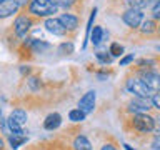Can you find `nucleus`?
Segmentation results:
<instances>
[{
  "label": "nucleus",
  "mask_w": 160,
  "mask_h": 150,
  "mask_svg": "<svg viewBox=\"0 0 160 150\" xmlns=\"http://www.w3.org/2000/svg\"><path fill=\"white\" fill-rule=\"evenodd\" d=\"M28 10L35 17H48L57 12L58 5L55 3V0H30Z\"/></svg>",
  "instance_id": "1"
},
{
  "label": "nucleus",
  "mask_w": 160,
  "mask_h": 150,
  "mask_svg": "<svg viewBox=\"0 0 160 150\" xmlns=\"http://www.w3.org/2000/svg\"><path fill=\"white\" fill-rule=\"evenodd\" d=\"M133 128L140 133H148L155 127V118H152L148 113H137L132 120Z\"/></svg>",
  "instance_id": "2"
},
{
  "label": "nucleus",
  "mask_w": 160,
  "mask_h": 150,
  "mask_svg": "<svg viewBox=\"0 0 160 150\" xmlns=\"http://www.w3.org/2000/svg\"><path fill=\"white\" fill-rule=\"evenodd\" d=\"M127 88H128V92H132L135 95V97L150 98V97H152V93H153L152 90L143 83L142 78H130V80H127Z\"/></svg>",
  "instance_id": "3"
},
{
  "label": "nucleus",
  "mask_w": 160,
  "mask_h": 150,
  "mask_svg": "<svg viewBox=\"0 0 160 150\" xmlns=\"http://www.w3.org/2000/svg\"><path fill=\"white\" fill-rule=\"evenodd\" d=\"M7 122H8V127L12 132H23V127L27 125V113H25L23 110L17 108L10 113Z\"/></svg>",
  "instance_id": "4"
},
{
  "label": "nucleus",
  "mask_w": 160,
  "mask_h": 150,
  "mask_svg": "<svg viewBox=\"0 0 160 150\" xmlns=\"http://www.w3.org/2000/svg\"><path fill=\"white\" fill-rule=\"evenodd\" d=\"M123 22L128 25L130 28H137L140 27V23L143 22V13L142 10H137V8H128L127 12L122 15Z\"/></svg>",
  "instance_id": "5"
},
{
  "label": "nucleus",
  "mask_w": 160,
  "mask_h": 150,
  "mask_svg": "<svg viewBox=\"0 0 160 150\" xmlns=\"http://www.w3.org/2000/svg\"><path fill=\"white\" fill-rule=\"evenodd\" d=\"M30 27H32V18L27 17V15H20L13 22V30L17 33V37H20V38L27 37V32L30 30Z\"/></svg>",
  "instance_id": "6"
},
{
  "label": "nucleus",
  "mask_w": 160,
  "mask_h": 150,
  "mask_svg": "<svg viewBox=\"0 0 160 150\" xmlns=\"http://www.w3.org/2000/svg\"><path fill=\"white\" fill-rule=\"evenodd\" d=\"M148 108H152V100L145 98V97H137L133 98V102H130L128 110L135 113H147Z\"/></svg>",
  "instance_id": "7"
},
{
  "label": "nucleus",
  "mask_w": 160,
  "mask_h": 150,
  "mask_svg": "<svg viewBox=\"0 0 160 150\" xmlns=\"http://www.w3.org/2000/svg\"><path fill=\"white\" fill-rule=\"evenodd\" d=\"M142 80L152 92H160V75L155 72H143L142 73Z\"/></svg>",
  "instance_id": "8"
},
{
  "label": "nucleus",
  "mask_w": 160,
  "mask_h": 150,
  "mask_svg": "<svg viewBox=\"0 0 160 150\" xmlns=\"http://www.w3.org/2000/svg\"><path fill=\"white\" fill-rule=\"evenodd\" d=\"M93 107H95V92H93V90H90V92H87L82 98H80L78 108L87 115L90 112H93Z\"/></svg>",
  "instance_id": "9"
},
{
  "label": "nucleus",
  "mask_w": 160,
  "mask_h": 150,
  "mask_svg": "<svg viewBox=\"0 0 160 150\" xmlns=\"http://www.w3.org/2000/svg\"><path fill=\"white\" fill-rule=\"evenodd\" d=\"M18 2L17 0H3L2 3H0V18H7L10 15L17 13L18 10Z\"/></svg>",
  "instance_id": "10"
},
{
  "label": "nucleus",
  "mask_w": 160,
  "mask_h": 150,
  "mask_svg": "<svg viewBox=\"0 0 160 150\" xmlns=\"http://www.w3.org/2000/svg\"><path fill=\"white\" fill-rule=\"evenodd\" d=\"M45 28H47L50 33L57 35V37H62V35L67 33V30H65V27L60 23L58 18H47L45 20Z\"/></svg>",
  "instance_id": "11"
},
{
  "label": "nucleus",
  "mask_w": 160,
  "mask_h": 150,
  "mask_svg": "<svg viewBox=\"0 0 160 150\" xmlns=\"http://www.w3.org/2000/svg\"><path fill=\"white\" fill-rule=\"evenodd\" d=\"M58 20H60V23L65 27V30L67 32H70V30H75L78 27V18L75 17V15H72V13H62L58 17Z\"/></svg>",
  "instance_id": "12"
},
{
  "label": "nucleus",
  "mask_w": 160,
  "mask_h": 150,
  "mask_svg": "<svg viewBox=\"0 0 160 150\" xmlns=\"http://www.w3.org/2000/svg\"><path fill=\"white\" fill-rule=\"evenodd\" d=\"M60 123H62V117H60L58 113H50L48 117L45 118L43 127L47 130H57L60 127Z\"/></svg>",
  "instance_id": "13"
},
{
  "label": "nucleus",
  "mask_w": 160,
  "mask_h": 150,
  "mask_svg": "<svg viewBox=\"0 0 160 150\" xmlns=\"http://www.w3.org/2000/svg\"><path fill=\"white\" fill-rule=\"evenodd\" d=\"M73 147H75V150H92V143L87 140V137L78 135V137L73 140Z\"/></svg>",
  "instance_id": "14"
},
{
  "label": "nucleus",
  "mask_w": 160,
  "mask_h": 150,
  "mask_svg": "<svg viewBox=\"0 0 160 150\" xmlns=\"http://www.w3.org/2000/svg\"><path fill=\"white\" fill-rule=\"evenodd\" d=\"M25 132H13V135L10 137V145H12L13 148H18L20 145H23L27 142V137L23 135Z\"/></svg>",
  "instance_id": "15"
},
{
  "label": "nucleus",
  "mask_w": 160,
  "mask_h": 150,
  "mask_svg": "<svg viewBox=\"0 0 160 150\" xmlns=\"http://www.w3.org/2000/svg\"><path fill=\"white\" fill-rule=\"evenodd\" d=\"M28 45L32 47V50H33L35 53H43L45 50L50 48V45L47 42H42V40H30Z\"/></svg>",
  "instance_id": "16"
},
{
  "label": "nucleus",
  "mask_w": 160,
  "mask_h": 150,
  "mask_svg": "<svg viewBox=\"0 0 160 150\" xmlns=\"http://www.w3.org/2000/svg\"><path fill=\"white\" fill-rule=\"evenodd\" d=\"M103 38V28L102 27H95L93 32H90V40L93 42V45H98Z\"/></svg>",
  "instance_id": "17"
},
{
  "label": "nucleus",
  "mask_w": 160,
  "mask_h": 150,
  "mask_svg": "<svg viewBox=\"0 0 160 150\" xmlns=\"http://www.w3.org/2000/svg\"><path fill=\"white\" fill-rule=\"evenodd\" d=\"M68 118L72 120V122H82V120H85V113L80 108H75V110H70Z\"/></svg>",
  "instance_id": "18"
},
{
  "label": "nucleus",
  "mask_w": 160,
  "mask_h": 150,
  "mask_svg": "<svg viewBox=\"0 0 160 150\" xmlns=\"http://www.w3.org/2000/svg\"><path fill=\"white\" fill-rule=\"evenodd\" d=\"M148 3H150V0H128L130 8H137V10H143Z\"/></svg>",
  "instance_id": "19"
},
{
  "label": "nucleus",
  "mask_w": 160,
  "mask_h": 150,
  "mask_svg": "<svg viewBox=\"0 0 160 150\" xmlns=\"http://www.w3.org/2000/svg\"><path fill=\"white\" fill-rule=\"evenodd\" d=\"M140 25H142V27H140L142 33H152V32H155V23H153V20H145V22H142Z\"/></svg>",
  "instance_id": "20"
},
{
  "label": "nucleus",
  "mask_w": 160,
  "mask_h": 150,
  "mask_svg": "<svg viewBox=\"0 0 160 150\" xmlns=\"http://www.w3.org/2000/svg\"><path fill=\"white\" fill-rule=\"evenodd\" d=\"M108 53L112 55V57H120V55L123 53V47H122L120 43L113 42L112 45H110V50H108Z\"/></svg>",
  "instance_id": "21"
},
{
  "label": "nucleus",
  "mask_w": 160,
  "mask_h": 150,
  "mask_svg": "<svg viewBox=\"0 0 160 150\" xmlns=\"http://www.w3.org/2000/svg\"><path fill=\"white\" fill-rule=\"evenodd\" d=\"M58 50H60V53H72L73 52V43H67V42H65V43H62V45H60V47H58Z\"/></svg>",
  "instance_id": "22"
},
{
  "label": "nucleus",
  "mask_w": 160,
  "mask_h": 150,
  "mask_svg": "<svg viewBox=\"0 0 160 150\" xmlns=\"http://www.w3.org/2000/svg\"><path fill=\"white\" fill-rule=\"evenodd\" d=\"M97 58L102 63H110V62H112V55H107L105 52H97Z\"/></svg>",
  "instance_id": "23"
},
{
  "label": "nucleus",
  "mask_w": 160,
  "mask_h": 150,
  "mask_svg": "<svg viewBox=\"0 0 160 150\" xmlns=\"http://www.w3.org/2000/svg\"><path fill=\"white\" fill-rule=\"evenodd\" d=\"M55 3H57L58 7L68 8V7H72V5L75 3V0H55Z\"/></svg>",
  "instance_id": "24"
},
{
  "label": "nucleus",
  "mask_w": 160,
  "mask_h": 150,
  "mask_svg": "<svg viewBox=\"0 0 160 150\" xmlns=\"http://www.w3.org/2000/svg\"><path fill=\"white\" fill-rule=\"evenodd\" d=\"M152 105H153L155 108L160 110V92H155L152 95Z\"/></svg>",
  "instance_id": "25"
},
{
  "label": "nucleus",
  "mask_w": 160,
  "mask_h": 150,
  "mask_svg": "<svg viewBox=\"0 0 160 150\" xmlns=\"http://www.w3.org/2000/svg\"><path fill=\"white\" fill-rule=\"evenodd\" d=\"M152 15H153V18H160V0H157V3L153 5Z\"/></svg>",
  "instance_id": "26"
},
{
  "label": "nucleus",
  "mask_w": 160,
  "mask_h": 150,
  "mask_svg": "<svg viewBox=\"0 0 160 150\" xmlns=\"http://www.w3.org/2000/svg\"><path fill=\"white\" fill-rule=\"evenodd\" d=\"M28 83H30V87H32L33 90L38 88V78H37V77H32V78L28 80Z\"/></svg>",
  "instance_id": "27"
},
{
  "label": "nucleus",
  "mask_w": 160,
  "mask_h": 150,
  "mask_svg": "<svg viewBox=\"0 0 160 150\" xmlns=\"http://www.w3.org/2000/svg\"><path fill=\"white\" fill-rule=\"evenodd\" d=\"M133 60V55H127V57H123L122 60H120V65H127V63H130Z\"/></svg>",
  "instance_id": "28"
},
{
  "label": "nucleus",
  "mask_w": 160,
  "mask_h": 150,
  "mask_svg": "<svg viewBox=\"0 0 160 150\" xmlns=\"http://www.w3.org/2000/svg\"><path fill=\"white\" fill-rule=\"evenodd\" d=\"M153 148H160V135H157V137H155V142H153Z\"/></svg>",
  "instance_id": "29"
},
{
  "label": "nucleus",
  "mask_w": 160,
  "mask_h": 150,
  "mask_svg": "<svg viewBox=\"0 0 160 150\" xmlns=\"http://www.w3.org/2000/svg\"><path fill=\"white\" fill-rule=\"evenodd\" d=\"M102 150H117V148H115L112 143H107V145H103V147H102Z\"/></svg>",
  "instance_id": "30"
},
{
  "label": "nucleus",
  "mask_w": 160,
  "mask_h": 150,
  "mask_svg": "<svg viewBox=\"0 0 160 150\" xmlns=\"http://www.w3.org/2000/svg\"><path fill=\"white\" fill-rule=\"evenodd\" d=\"M17 2H18V5H25V3L28 2V0H17Z\"/></svg>",
  "instance_id": "31"
},
{
  "label": "nucleus",
  "mask_w": 160,
  "mask_h": 150,
  "mask_svg": "<svg viewBox=\"0 0 160 150\" xmlns=\"http://www.w3.org/2000/svg\"><path fill=\"white\" fill-rule=\"evenodd\" d=\"M123 147H125V150H133L132 147H130V145H123Z\"/></svg>",
  "instance_id": "32"
},
{
  "label": "nucleus",
  "mask_w": 160,
  "mask_h": 150,
  "mask_svg": "<svg viewBox=\"0 0 160 150\" xmlns=\"http://www.w3.org/2000/svg\"><path fill=\"white\" fill-rule=\"evenodd\" d=\"M155 120H157V123H158V127H160V117H158V118H155Z\"/></svg>",
  "instance_id": "33"
},
{
  "label": "nucleus",
  "mask_w": 160,
  "mask_h": 150,
  "mask_svg": "<svg viewBox=\"0 0 160 150\" xmlns=\"http://www.w3.org/2000/svg\"><path fill=\"white\" fill-rule=\"evenodd\" d=\"M2 2H3V0H0V3H2Z\"/></svg>",
  "instance_id": "34"
},
{
  "label": "nucleus",
  "mask_w": 160,
  "mask_h": 150,
  "mask_svg": "<svg viewBox=\"0 0 160 150\" xmlns=\"http://www.w3.org/2000/svg\"><path fill=\"white\" fill-rule=\"evenodd\" d=\"M158 32H160V27H158Z\"/></svg>",
  "instance_id": "35"
},
{
  "label": "nucleus",
  "mask_w": 160,
  "mask_h": 150,
  "mask_svg": "<svg viewBox=\"0 0 160 150\" xmlns=\"http://www.w3.org/2000/svg\"><path fill=\"white\" fill-rule=\"evenodd\" d=\"M158 50H160V47H158Z\"/></svg>",
  "instance_id": "36"
}]
</instances>
